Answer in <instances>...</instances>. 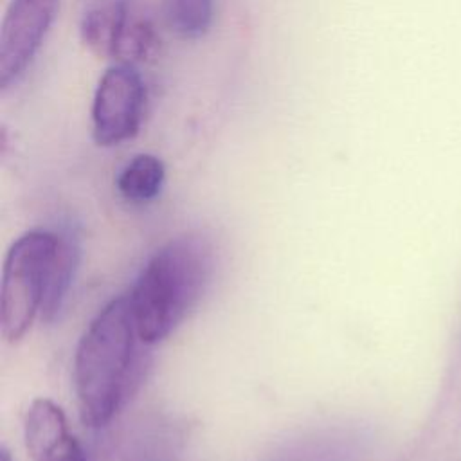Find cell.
<instances>
[{"instance_id":"cell-1","label":"cell","mask_w":461,"mask_h":461,"mask_svg":"<svg viewBox=\"0 0 461 461\" xmlns=\"http://www.w3.org/2000/svg\"><path fill=\"white\" fill-rule=\"evenodd\" d=\"M137 339L128 295L112 299L83 331L74 355V389L85 425H106L130 396L139 373Z\"/></svg>"},{"instance_id":"cell-2","label":"cell","mask_w":461,"mask_h":461,"mask_svg":"<svg viewBox=\"0 0 461 461\" xmlns=\"http://www.w3.org/2000/svg\"><path fill=\"white\" fill-rule=\"evenodd\" d=\"M214 272V247L202 232L166 241L137 277L130 304L140 342L171 335L203 297Z\"/></svg>"},{"instance_id":"cell-3","label":"cell","mask_w":461,"mask_h":461,"mask_svg":"<svg viewBox=\"0 0 461 461\" xmlns=\"http://www.w3.org/2000/svg\"><path fill=\"white\" fill-rule=\"evenodd\" d=\"M58 234L29 230L7 250L2 268L0 328L7 342H18L41 312Z\"/></svg>"},{"instance_id":"cell-4","label":"cell","mask_w":461,"mask_h":461,"mask_svg":"<svg viewBox=\"0 0 461 461\" xmlns=\"http://www.w3.org/2000/svg\"><path fill=\"white\" fill-rule=\"evenodd\" d=\"M81 41L101 59L135 63L157 47L153 25L131 13L128 0H104L92 5L81 20Z\"/></svg>"},{"instance_id":"cell-5","label":"cell","mask_w":461,"mask_h":461,"mask_svg":"<svg viewBox=\"0 0 461 461\" xmlns=\"http://www.w3.org/2000/svg\"><path fill=\"white\" fill-rule=\"evenodd\" d=\"M146 101L142 77L128 63L110 67L99 79L92 101V137L97 146H119L140 128Z\"/></svg>"},{"instance_id":"cell-6","label":"cell","mask_w":461,"mask_h":461,"mask_svg":"<svg viewBox=\"0 0 461 461\" xmlns=\"http://www.w3.org/2000/svg\"><path fill=\"white\" fill-rule=\"evenodd\" d=\"M59 0H11L0 25V88L16 83L38 54Z\"/></svg>"},{"instance_id":"cell-7","label":"cell","mask_w":461,"mask_h":461,"mask_svg":"<svg viewBox=\"0 0 461 461\" xmlns=\"http://www.w3.org/2000/svg\"><path fill=\"white\" fill-rule=\"evenodd\" d=\"M70 438L59 405L49 398H38L31 403L25 416V447L32 461H43Z\"/></svg>"},{"instance_id":"cell-8","label":"cell","mask_w":461,"mask_h":461,"mask_svg":"<svg viewBox=\"0 0 461 461\" xmlns=\"http://www.w3.org/2000/svg\"><path fill=\"white\" fill-rule=\"evenodd\" d=\"M79 263V241L76 234L65 232L58 236V250L49 272L47 290L41 304V315L45 321H52L61 310L67 294L70 290L76 268Z\"/></svg>"},{"instance_id":"cell-9","label":"cell","mask_w":461,"mask_h":461,"mask_svg":"<svg viewBox=\"0 0 461 461\" xmlns=\"http://www.w3.org/2000/svg\"><path fill=\"white\" fill-rule=\"evenodd\" d=\"M166 180L164 162L151 153L135 155L119 173L117 189L130 202H149L153 200Z\"/></svg>"},{"instance_id":"cell-10","label":"cell","mask_w":461,"mask_h":461,"mask_svg":"<svg viewBox=\"0 0 461 461\" xmlns=\"http://www.w3.org/2000/svg\"><path fill=\"white\" fill-rule=\"evenodd\" d=\"M162 14L175 36L198 40L212 23V0H164Z\"/></svg>"},{"instance_id":"cell-11","label":"cell","mask_w":461,"mask_h":461,"mask_svg":"<svg viewBox=\"0 0 461 461\" xmlns=\"http://www.w3.org/2000/svg\"><path fill=\"white\" fill-rule=\"evenodd\" d=\"M43 461H86V457H85V452H83L79 441L72 436L63 447L54 450Z\"/></svg>"},{"instance_id":"cell-12","label":"cell","mask_w":461,"mask_h":461,"mask_svg":"<svg viewBox=\"0 0 461 461\" xmlns=\"http://www.w3.org/2000/svg\"><path fill=\"white\" fill-rule=\"evenodd\" d=\"M0 461H11V454L5 447H2V450H0Z\"/></svg>"}]
</instances>
